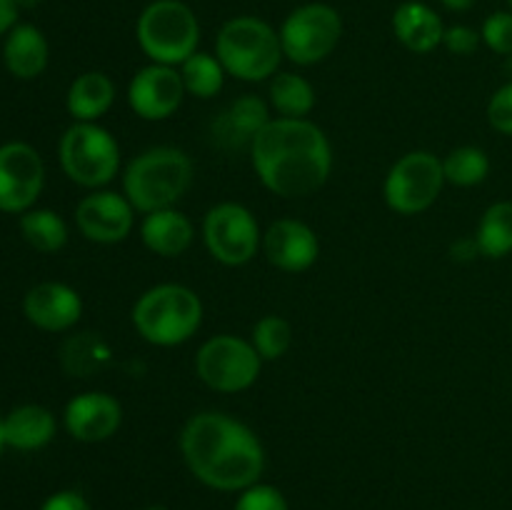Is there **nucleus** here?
I'll return each mask as SVG.
<instances>
[{
  "mask_svg": "<svg viewBox=\"0 0 512 510\" xmlns=\"http://www.w3.org/2000/svg\"><path fill=\"white\" fill-rule=\"evenodd\" d=\"M343 18L333 5L308 3L295 8L280 25L283 55L298 65H315L340 43Z\"/></svg>",
  "mask_w": 512,
  "mask_h": 510,
  "instance_id": "9d476101",
  "label": "nucleus"
},
{
  "mask_svg": "<svg viewBox=\"0 0 512 510\" xmlns=\"http://www.w3.org/2000/svg\"><path fill=\"white\" fill-rule=\"evenodd\" d=\"M40 510H93L90 508L88 498L78 490H58V493L50 495Z\"/></svg>",
  "mask_w": 512,
  "mask_h": 510,
  "instance_id": "f704fd0d",
  "label": "nucleus"
},
{
  "mask_svg": "<svg viewBox=\"0 0 512 510\" xmlns=\"http://www.w3.org/2000/svg\"><path fill=\"white\" fill-rule=\"evenodd\" d=\"M263 253L283 273H303L320 255V240L308 223L280 218L263 233Z\"/></svg>",
  "mask_w": 512,
  "mask_h": 510,
  "instance_id": "2eb2a0df",
  "label": "nucleus"
},
{
  "mask_svg": "<svg viewBox=\"0 0 512 510\" xmlns=\"http://www.w3.org/2000/svg\"><path fill=\"white\" fill-rule=\"evenodd\" d=\"M55 415L43 405H20L3 418V440L15 450H40L55 438Z\"/></svg>",
  "mask_w": 512,
  "mask_h": 510,
  "instance_id": "412c9836",
  "label": "nucleus"
},
{
  "mask_svg": "<svg viewBox=\"0 0 512 510\" xmlns=\"http://www.w3.org/2000/svg\"><path fill=\"white\" fill-rule=\"evenodd\" d=\"M60 165L73 183L103 188L118 175L120 148L113 135L98 123H75L60 138Z\"/></svg>",
  "mask_w": 512,
  "mask_h": 510,
  "instance_id": "0eeeda50",
  "label": "nucleus"
},
{
  "mask_svg": "<svg viewBox=\"0 0 512 510\" xmlns=\"http://www.w3.org/2000/svg\"><path fill=\"white\" fill-rule=\"evenodd\" d=\"M113 350L100 333H75L60 348V365L73 378H90L108 368Z\"/></svg>",
  "mask_w": 512,
  "mask_h": 510,
  "instance_id": "b1692460",
  "label": "nucleus"
},
{
  "mask_svg": "<svg viewBox=\"0 0 512 510\" xmlns=\"http://www.w3.org/2000/svg\"><path fill=\"white\" fill-rule=\"evenodd\" d=\"M185 85L173 65H148L138 70L128 85V103L143 120H165L183 105Z\"/></svg>",
  "mask_w": 512,
  "mask_h": 510,
  "instance_id": "4468645a",
  "label": "nucleus"
},
{
  "mask_svg": "<svg viewBox=\"0 0 512 510\" xmlns=\"http://www.w3.org/2000/svg\"><path fill=\"white\" fill-rule=\"evenodd\" d=\"M443 185V160L430 150H413L388 170L383 185L385 203L398 215L425 213L440 198Z\"/></svg>",
  "mask_w": 512,
  "mask_h": 510,
  "instance_id": "1a4fd4ad",
  "label": "nucleus"
},
{
  "mask_svg": "<svg viewBox=\"0 0 512 510\" xmlns=\"http://www.w3.org/2000/svg\"><path fill=\"white\" fill-rule=\"evenodd\" d=\"M3 60L15 78H38L48 68V40L35 25H15L3 45Z\"/></svg>",
  "mask_w": 512,
  "mask_h": 510,
  "instance_id": "4be33fe9",
  "label": "nucleus"
},
{
  "mask_svg": "<svg viewBox=\"0 0 512 510\" xmlns=\"http://www.w3.org/2000/svg\"><path fill=\"white\" fill-rule=\"evenodd\" d=\"M138 45L153 63L183 65L198 53L200 25L193 10L180 0H155L140 13Z\"/></svg>",
  "mask_w": 512,
  "mask_h": 510,
  "instance_id": "423d86ee",
  "label": "nucleus"
},
{
  "mask_svg": "<svg viewBox=\"0 0 512 510\" xmlns=\"http://www.w3.org/2000/svg\"><path fill=\"white\" fill-rule=\"evenodd\" d=\"M393 33L400 43L413 53H433L438 45H443L445 25L440 15L425 3H408L400 5L393 15Z\"/></svg>",
  "mask_w": 512,
  "mask_h": 510,
  "instance_id": "aec40b11",
  "label": "nucleus"
},
{
  "mask_svg": "<svg viewBox=\"0 0 512 510\" xmlns=\"http://www.w3.org/2000/svg\"><path fill=\"white\" fill-rule=\"evenodd\" d=\"M115 103V85L100 70L78 75L68 88V113L75 123H98Z\"/></svg>",
  "mask_w": 512,
  "mask_h": 510,
  "instance_id": "5701e85b",
  "label": "nucleus"
},
{
  "mask_svg": "<svg viewBox=\"0 0 512 510\" xmlns=\"http://www.w3.org/2000/svg\"><path fill=\"white\" fill-rule=\"evenodd\" d=\"M215 55L228 75L245 83H260L278 73L283 45L273 25L253 15H240L220 28Z\"/></svg>",
  "mask_w": 512,
  "mask_h": 510,
  "instance_id": "39448f33",
  "label": "nucleus"
},
{
  "mask_svg": "<svg viewBox=\"0 0 512 510\" xmlns=\"http://www.w3.org/2000/svg\"><path fill=\"white\" fill-rule=\"evenodd\" d=\"M450 255H453V260H460V263H468V260H473L475 255H480L478 240H475V238L458 240V243H455L453 248H450Z\"/></svg>",
  "mask_w": 512,
  "mask_h": 510,
  "instance_id": "e433bc0d",
  "label": "nucleus"
},
{
  "mask_svg": "<svg viewBox=\"0 0 512 510\" xmlns=\"http://www.w3.org/2000/svg\"><path fill=\"white\" fill-rule=\"evenodd\" d=\"M23 313L35 328L48 330V333H63L80 320L83 300H80L78 290L70 285L48 280L25 293Z\"/></svg>",
  "mask_w": 512,
  "mask_h": 510,
  "instance_id": "f3484780",
  "label": "nucleus"
},
{
  "mask_svg": "<svg viewBox=\"0 0 512 510\" xmlns=\"http://www.w3.org/2000/svg\"><path fill=\"white\" fill-rule=\"evenodd\" d=\"M5 440H3V418H0V450H3Z\"/></svg>",
  "mask_w": 512,
  "mask_h": 510,
  "instance_id": "58836bf2",
  "label": "nucleus"
},
{
  "mask_svg": "<svg viewBox=\"0 0 512 510\" xmlns=\"http://www.w3.org/2000/svg\"><path fill=\"white\" fill-rule=\"evenodd\" d=\"M148 510H165V508H160V505H153V508H148Z\"/></svg>",
  "mask_w": 512,
  "mask_h": 510,
  "instance_id": "ea45409f",
  "label": "nucleus"
},
{
  "mask_svg": "<svg viewBox=\"0 0 512 510\" xmlns=\"http://www.w3.org/2000/svg\"><path fill=\"white\" fill-rule=\"evenodd\" d=\"M248 153L260 183L280 198L313 195L333 170L328 135L308 118H273Z\"/></svg>",
  "mask_w": 512,
  "mask_h": 510,
  "instance_id": "f03ea898",
  "label": "nucleus"
},
{
  "mask_svg": "<svg viewBox=\"0 0 512 510\" xmlns=\"http://www.w3.org/2000/svg\"><path fill=\"white\" fill-rule=\"evenodd\" d=\"M443 173L445 183L458 185V188H473L490 175V158L483 148L460 145L443 158Z\"/></svg>",
  "mask_w": 512,
  "mask_h": 510,
  "instance_id": "c85d7f7f",
  "label": "nucleus"
},
{
  "mask_svg": "<svg viewBox=\"0 0 512 510\" xmlns=\"http://www.w3.org/2000/svg\"><path fill=\"white\" fill-rule=\"evenodd\" d=\"M193 160L173 145H155L128 163L123 173V195L138 213L175 208L193 185Z\"/></svg>",
  "mask_w": 512,
  "mask_h": 510,
  "instance_id": "7ed1b4c3",
  "label": "nucleus"
},
{
  "mask_svg": "<svg viewBox=\"0 0 512 510\" xmlns=\"http://www.w3.org/2000/svg\"><path fill=\"white\" fill-rule=\"evenodd\" d=\"M268 103L280 118H308L315 108V88L298 73H275L270 78Z\"/></svg>",
  "mask_w": 512,
  "mask_h": 510,
  "instance_id": "393cba45",
  "label": "nucleus"
},
{
  "mask_svg": "<svg viewBox=\"0 0 512 510\" xmlns=\"http://www.w3.org/2000/svg\"><path fill=\"white\" fill-rule=\"evenodd\" d=\"M65 430L80 443H103L118 433L123 423V408L118 400L103 390L80 393L65 405Z\"/></svg>",
  "mask_w": 512,
  "mask_h": 510,
  "instance_id": "dca6fc26",
  "label": "nucleus"
},
{
  "mask_svg": "<svg viewBox=\"0 0 512 510\" xmlns=\"http://www.w3.org/2000/svg\"><path fill=\"white\" fill-rule=\"evenodd\" d=\"M488 120L498 133L512 135V80L493 93L488 103Z\"/></svg>",
  "mask_w": 512,
  "mask_h": 510,
  "instance_id": "473e14b6",
  "label": "nucleus"
},
{
  "mask_svg": "<svg viewBox=\"0 0 512 510\" xmlns=\"http://www.w3.org/2000/svg\"><path fill=\"white\" fill-rule=\"evenodd\" d=\"M483 43L488 45L493 53L498 55H512V10H498V13L488 15L483 23Z\"/></svg>",
  "mask_w": 512,
  "mask_h": 510,
  "instance_id": "7c9ffc66",
  "label": "nucleus"
},
{
  "mask_svg": "<svg viewBox=\"0 0 512 510\" xmlns=\"http://www.w3.org/2000/svg\"><path fill=\"white\" fill-rule=\"evenodd\" d=\"M133 325L150 345L175 348L188 343L203 325V300L188 285H153L135 300Z\"/></svg>",
  "mask_w": 512,
  "mask_h": 510,
  "instance_id": "20e7f679",
  "label": "nucleus"
},
{
  "mask_svg": "<svg viewBox=\"0 0 512 510\" xmlns=\"http://www.w3.org/2000/svg\"><path fill=\"white\" fill-rule=\"evenodd\" d=\"M233 510H288V500L273 485L255 483L240 493Z\"/></svg>",
  "mask_w": 512,
  "mask_h": 510,
  "instance_id": "2f4dec72",
  "label": "nucleus"
},
{
  "mask_svg": "<svg viewBox=\"0 0 512 510\" xmlns=\"http://www.w3.org/2000/svg\"><path fill=\"white\" fill-rule=\"evenodd\" d=\"M20 233L25 243L40 253H58L68 243V225L55 210L48 208L25 210L20 215Z\"/></svg>",
  "mask_w": 512,
  "mask_h": 510,
  "instance_id": "bb28decb",
  "label": "nucleus"
},
{
  "mask_svg": "<svg viewBox=\"0 0 512 510\" xmlns=\"http://www.w3.org/2000/svg\"><path fill=\"white\" fill-rule=\"evenodd\" d=\"M140 238L150 253L160 258H178L193 245L195 225L178 208L155 210L145 215L140 223Z\"/></svg>",
  "mask_w": 512,
  "mask_h": 510,
  "instance_id": "6ab92c4d",
  "label": "nucleus"
},
{
  "mask_svg": "<svg viewBox=\"0 0 512 510\" xmlns=\"http://www.w3.org/2000/svg\"><path fill=\"white\" fill-rule=\"evenodd\" d=\"M258 355L263 360H278L293 345V325L283 315H263L253 325V340Z\"/></svg>",
  "mask_w": 512,
  "mask_h": 510,
  "instance_id": "c756f323",
  "label": "nucleus"
},
{
  "mask_svg": "<svg viewBox=\"0 0 512 510\" xmlns=\"http://www.w3.org/2000/svg\"><path fill=\"white\" fill-rule=\"evenodd\" d=\"M203 240L208 253L228 268L250 263L263 245V233L245 205L218 203L205 213Z\"/></svg>",
  "mask_w": 512,
  "mask_h": 510,
  "instance_id": "9b49d317",
  "label": "nucleus"
},
{
  "mask_svg": "<svg viewBox=\"0 0 512 510\" xmlns=\"http://www.w3.org/2000/svg\"><path fill=\"white\" fill-rule=\"evenodd\" d=\"M263 358L250 340L238 335H215L200 345L195 355L198 378L218 393H240L258 380Z\"/></svg>",
  "mask_w": 512,
  "mask_h": 510,
  "instance_id": "6e6552de",
  "label": "nucleus"
},
{
  "mask_svg": "<svg viewBox=\"0 0 512 510\" xmlns=\"http://www.w3.org/2000/svg\"><path fill=\"white\" fill-rule=\"evenodd\" d=\"M18 20V0H0V35L10 33Z\"/></svg>",
  "mask_w": 512,
  "mask_h": 510,
  "instance_id": "c9c22d12",
  "label": "nucleus"
},
{
  "mask_svg": "<svg viewBox=\"0 0 512 510\" xmlns=\"http://www.w3.org/2000/svg\"><path fill=\"white\" fill-rule=\"evenodd\" d=\"M443 5L448 10H470L475 5V0H443Z\"/></svg>",
  "mask_w": 512,
  "mask_h": 510,
  "instance_id": "4c0bfd02",
  "label": "nucleus"
},
{
  "mask_svg": "<svg viewBox=\"0 0 512 510\" xmlns=\"http://www.w3.org/2000/svg\"><path fill=\"white\" fill-rule=\"evenodd\" d=\"M475 240H478L480 255L490 260L512 253V200H500L485 210Z\"/></svg>",
  "mask_w": 512,
  "mask_h": 510,
  "instance_id": "a878e982",
  "label": "nucleus"
},
{
  "mask_svg": "<svg viewBox=\"0 0 512 510\" xmlns=\"http://www.w3.org/2000/svg\"><path fill=\"white\" fill-rule=\"evenodd\" d=\"M75 223L78 230L100 245L123 243L135 225V208L123 193L113 190H95L85 195L75 208Z\"/></svg>",
  "mask_w": 512,
  "mask_h": 510,
  "instance_id": "ddd939ff",
  "label": "nucleus"
},
{
  "mask_svg": "<svg viewBox=\"0 0 512 510\" xmlns=\"http://www.w3.org/2000/svg\"><path fill=\"white\" fill-rule=\"evenodd\" d=\"M508 5H510V10H512V0H508Z\"/></svg>",
  "mask_w": 512,
  "mask_h": 510,
  "instance_id": "a19ab883",
  "label": "nucleus"
},
{
  "mask_svg": "<svg viewBox=\"0 0 512 510\" xmlns=\"http://www.w3.org/2000/svg\"><path fill=\"white\" fill-rule=\"evenodd\" d=\"M45 165L38 150L28 143L0 145V210L20 213L30 210L43 193Z\"/></svg>",
  "mask_w": 512,
  "mask_h": 510,
  "instance_id": "f8f14e48",
  "label": "nucleus"
},
{
  "mask_svg": "<svg viewBox=\"0 0 512 510\" xmlns=\"http://www.w3.org/2000/svg\"><path fill=\"white\" fill-rule=\"evenodd\" d=\"M270 103L258 95H240L213 123V138L225 150H243L253 145L255 135L270 123Z\"/></svg>",
  "mask_w": 512,
  "mask_h": 510,
  "instance_id": "a211bd4d",
  "label": "nucleus"
},
{
  "mask_svg": "<svg viewBox=\"0 0 512 510\" xmlns=\"http://www.w3.org/2000/svg\"><path fill=\"white\" fill-rule=\"evenodd\" d=\"M483 43V35L478 30L468 28V25H453V28H445L443 45L453 55H473L475 50Z\"/></svg>",
  "mask_w": 512,
  "mask_h": 510,
  "instance_id": "72a5a7b5",
  "label": "nucleus"
},
{
  "mask_svg": "<svg viewBox=\"0 0 512 510\" xmlns=\"http://www.w3.org/2000/svg\"><path fill=\"white\" fill-rule=\"evenodd\" d=\"M180 78H183L185 93L193 98L208 100L223 90L225 83V68L220 65L218 55L210 53H193L183 65H180Z\"/></svg>",
  "mask_w": 512,
  "mask_h": 510,
  "instance_id": "cd10ccee",
  "label": "nucleus"
},
{
  "mask_svg": "<svg viewBox=\"0 0 512 510\" xmlns=\"http://www.w3.org/2000/svg\"><path fill=\"white\" fill-rule=\"evenodd\" d=\"M185 465L203 485L223 493H243L265 470V450L258 435L220 410L195 413L180 433Z\"/></svg>",
  "mask_w": 512,
  "mask_h": 510,
  "instance_id": "f257e3e1",
  "label": "nucleus"
}]
</instances>
